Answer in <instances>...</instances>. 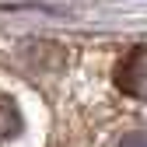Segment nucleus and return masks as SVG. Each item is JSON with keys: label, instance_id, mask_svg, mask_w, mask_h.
<instances>
[{"label": "nucleus", "instance_id": "f257e3e1", "mask_svg": "<svg viewBox=\"0 0 147 147\" xmlns=\"http://www.w3.org/2000/svg\"><path fill=\"white\" fill-rule=\"evenodd\" d=\"M116 81L126 95H147V49H133L123 60Z\"/></svg>", "mask_w": 147, "mask_h": 147}, {"label": "nucleus", "instance_id": "f03ea898", "mask_svg": "<svg viewBox=\"0 0 147 147\" xmlns=\"http://www.w3.org/2000/svg\"><path fill=\"white\" fill-rule=\"evenodd\" d=\"M14 133H21V112L14 109L11 98H0V144L11 140Z\"/></svg>", "mask_w": 147, "mask_h": 147}, {"label": "nucleus", "instance_id": "7ed1b4c3", "mask_svg": "<svg viewBox=\"0 0 147 147\" xmlns=\"http://www.w3.org/2000/svg\"><path fill=\"white\" fill-rule=\"evenodd\" d=\"M116 147H147V130H133V133H126Z\"/></svg>", "mask_w": 147, "mask_h": 147}]
</instances>
